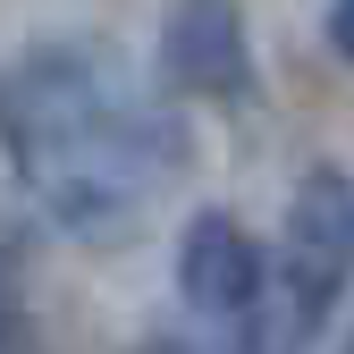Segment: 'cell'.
I'll list each match as a JSON object with an SVG mask.
<instances>
[{"mask_svg": "<svg viewBox=\"0 0 354 354\" xmlns=\"http://www.w3.org/2000/svg\"><path fill=\"white\" fill-rule=\"evenodd\" d=\"M279 279L295 304V337H313L329 321V304L354 279V177L346 169H304V186L287 194V236H279Z\"/></svg>", "mask_w": 354, "mask_h": 354, "instance_id": "7a4b0ae2", "label": "cell"}, {"mask_svg": "<svg viewBox=\"0 0 354 354\" xmlns=\"http://www.w3.org/2000/svg\"><path fill=\"white\" fill-rule=\"evenodd\" d=\"M0 152L68 236L127 245L160 177L186 169V127L136 84L110 42L68 34L0 59Z\"/></svg>", "mask_w": 354, "mask_h": 354, "instance_id": "6da1fadb", "label": "cell"}, {"mask_svg": "<svg viewBox=\"0 0 354 354\" xmlns=\"http://www.w3.org/2000/svg\"><path fill=\"white\" fill-rule=\"evenodd\" d=\"M160 84L194 102H253L245 0H169L160 17Z\"/></svg>", "mask_w": 354, "mask_h": 354, "instance_id": "3957f363", "label": "cell"}, {"mask_svg": "<svg viewBox=\"0 0 354 354\" xmlns=\"http://www.w3.org/2000/svg\"><path fill=\"white\" fill-rule=\"evenodd\" d=\"M329 42L354 59V0H337V9H329Z\"/></svg>", "mask_w": 354, "mask_h": 354, "instance_id": "5b68a950", "label": "cell"}, {"mask_svg": "<svg viewBox=\"0 0 354 354\" xmlns=\"http://www.w3.org/2000/svg\"><path fill=\"white\" fill-rule=\"evenodd\" d=\"M177 295L211 321H253L261 304V245L236 228L228 211H194L177 236Z\"/></svg>", "mask_w": 354, "mask_h": 354, "instance_id": "277c9868", "label": "cell"}]
</instances>
